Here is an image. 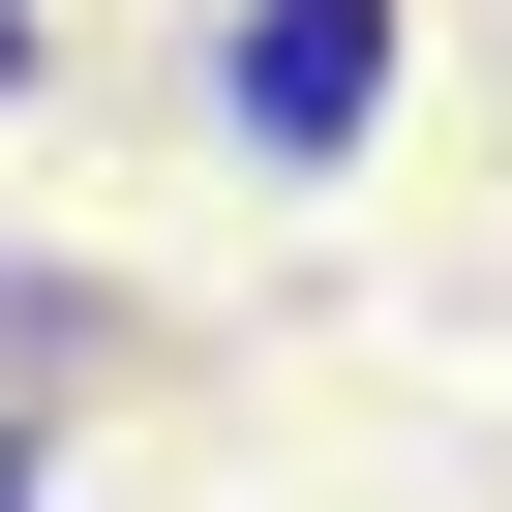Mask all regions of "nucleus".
Here are the masks:
<instances>
[{"label": "nucleus", "mask_w": 512, "mask_h": 512, "mask_svg": "<svg viewBox=\"0 0 512 512\" xmlns=\"http://www.w3.org/2000/svg\"><path fill=\"white\" fill-rule=\"evenodd\" d=\"M211 121L272 151V181H332L392 121V0H241V31H211Z\"/></svg>", "instance_id": "f257e3e1"}, {"label": "nucleus", "mask_w": 512, "mask_h": 512, "mask_svg": "<svg viewBox=\"0 0 512 512\" xmlns=\"http://www.w3.org/2000/svg\"><path fill=\"white\" fill-rule=\"evenodd\" d=\"M0 91H31V0H0Z\"/></svg>", "instance_id": "f03ea898"}, {"label": "nucleus", "mask_w": 512, "mask_h": 512, "mask_svg": "<svg viewBox=\"0 0 512 512\" xmlns=\"http://www.w3.org/2000/svg\"><path fill=\"white\" fill-rule=\"evenodd\" d=\"M0 512H31V422H0Z\"/></svg>", "instance_id": "7ed1b4c3"}]
</instances>
